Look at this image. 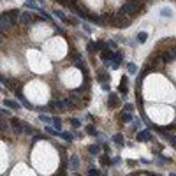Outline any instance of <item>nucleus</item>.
<instances>
[{"label": "nucleus", "mask_w": 176, "mask_h": 176, "mask_svg": "<svg viewBox=\"0 0 176 176\" xmlns=\"http://www.w3.org/2000/svg\"><path fill=\"white\" fill-rule=\"evenodd\" d=\"M136 7H137V2H129V4H123V5L120 7L118 14H120V16L132 14V13H136Z\"/></svg>", "instance_id": "obj_1"}, {"label": "nucleus", "mask_w": 176, "mask_h": 176, "mask_svg": "<svg viewBox=\"0 0 176 176\" xmlns=\"http://www.w3.org/2000/svg\"><path fill=\"white\" fill-rule=\"evenodd\" d=\"M11 27H13V21L9 19L7 13H2V14H0V30H2V32H5V30H9Z\"/></svg>", "instance_id": "obj_2"}, {"label": "nucleus", "mask_w": 176, "mask_h": 176, "mask_svg": "<svg viewBox=\"0 0 176 176\" xmlns=\"http://www.w3.org/2000/svg\"><path fill=\"white\" fill-rule=\"evenodd\" d=\"M157 130H160V132H162V137L167 139L169 144H173V146L176 148V134H171V132H167L165 129H160V127H157Z\"/></svg>", "instance_id": "obj_3"}, {"label": "nucleus", "mask_w": 176, "mask_h": 176, "mask_svg": "<svg viewBox=\"0 0 176 176\" xmlns=\"http://www.w3.org/2000/svg\"><path fill=\"white\" fill-rule=\"evenodd\" d=\"M100 58L104 60V62H111L113 58H115V53H113V51L108 48V44L102 48V51H100Z\"/></svg>", "instance_id": "obj_4"}, {"label": "nucleus", "mask_w": 176, "mask_h": 176, "mask_svg": "<svg viewBox=\"0 0 176 176\" xmlns=\"http://www.w3.org/2000/svg\"><path fill=\"white\" fill-rule=\"evenodd\" d=\"M19 23H23V25H32L34 23V16L30 14V13H19Z\"/></svg>", "instance_id": "obj_5"}, {"label": "nucleus", "mask_w": 176, "mask_h": 176, "mask_svg": "<svg viewBox=\"0 0 176 176\" xmlns=\"http://www.w3.org/2000/svg\"><path fill=\"white\" fill-rule=\"evenodd\" d=\"M14 94H16V99L19 100V102H21V104L27 108V109H34V106L32 104H30V102L25 99V95H23V92H19V90H14Z\"/></svg>", "instance_id": "obj_6"}, {"label": "nucleus", "mask_w": 176, "mask_h": 176, "mask_svg": "<svg viewBox=\"0 0 176 176\" xmlns=\"http://www.w3.org/2000/svg\"><path fill=\"white\" fill-rule=\"evenodd\" d=\"M11 125L16 134H23V122H19L18 118H11Z\"/></svg>", "instance_id": "obj_7"}, {"label": "nucleus", "mask_w": 176, "mask_h": 176, "mask_svg": "<svg viewBox=\"0 0 176 176\" xmlns=\"http://www.w3.org/2000/svg\"><path fill=\"white\" fill-rule=\"evenodd\" d=\"M69 169L70 171H78V167H79V157L78 155H70V159H69Z\"/></svg>", "instance_id": "obj_8"}, {"label": "nucleus", "mask_w": 176, "mask_h": 176, "mask_svg": "<svg viewBox=\"0 0 176 176\" xmlns=\"http://www.w3.org/2000/svg\"><path fill=\"white\" fill-rule=\"evenodd\" d=\"M4 106H7L9 109H13V111H16V109L21 108V106H19V102H18V100H13V99H4Z\"/></svg>", "instance_id": "obj_9"}, {"label": "nucleus", "mask_w": 176, "mask_h": 176, "mask_svg": "<svg viewBox=\"0 0 176 176\" xmlns=\"http://www.w3.org/2000/svg\"><path fill=\"white\" fill-rule=\"evenodd\" d=\"M137 141H141V143H144V141H150L151 139V134H150V130H141L139 134H137V137H136Z\"/></svg>", "instance_id": "obj_10"}, {"label": "nucleus", "mask_w": 176, "mask_h": 176, "mask_svg": "<svg viewBox=\"0 0 176 176\" xmlns=\"http://www.w3.org/2000/svg\"><path fill=\"white\" fill-rule=\"evenodd\" d=\"M55 16H56V18H60L62 21H65V23H72L70 19H69V16H67L64 11H60V9H55Z\"/></svg>", "instance_id": "obj_11"}, {"label": "nucleus", "mask_w": 176, "mask_h": 176, "mask_svg": "<svg viewBox=\"0 0 176 176\" xmlns=\"http://www.w3.org/2000/svg\"><path fill=\"white\" fill-rule=\"evenodd\" d=\"M7 16H9V19L13 21V25H16V23L19 21V13H18V11H9Z\"/></svg>", "instance_id": "obj_12"}, {"label": "nucleus", "mask_w": 176, "mask_h": 176, "mask_svg": "<svg viewBox=\"0 0 176 176\" xmlns=\"http://www.w3.org/2000/svg\"><path fill=\"white\" fill-rule=\"evenodd\" d=\"M108 104H109L111 108H115V106L118 104V97H116V94H109V97H108Z\"/></svg>", "instance_id": "obj_13"}, {"label": "nucleus", "mask_w": 176, "mask_h": 176, "mask_svg": "<svg viewBox=\"0 0 176 176\" xmlns=\"http://www.w3.org/2000/svg\"><path fill=\"white\" fill-rule=\"evenodd\" d=\"M51 125L55 129H58V130H62V120L58 116H51Z\"/></svg>", "instance_id": "obj_14"}, {"label": "nucleus", "mask_w": 176, "mask_h": 176, "mask_svg": "<svg viewBox=\"0 0 176 176\" xmlns=\"http://www.w3.org/2000/svg\"><path fill=\"white\" fill-rule=\"evenodd\" d=\"M113 141H115L116 144H120V146H123V144H125V139H123L122 134H115V136H113Z\"/></svg>", "instance_id": "obj_15"}, {"label": "nucleus", "mask_w": 176, "mask_h": 176, "mask_svg": "<svg viewBox=\"0 0 176 176\" xmlns=\"http://www.w3.org/2000/svg\"><path fill=\"white\" fill-rule=\"evenodd\" d=\"M88 153H90V155H99V153H100V148L97 146V144H90V146H88Z\"/></svg>", "instance_id": "obj_16"}, {"label": "nucleus", "mask_w": 176, "mask_h": 176, "mask_svg": "<svg viewBox=\"0 0 176 176\" xmlns=\"http://www.w3.org/2000/svg\"><path fill=\"white\" fill-rule=\"evenodd\" d=\"M120 92H122V95H127V78H123V79H122Z\"/></svg>", "instance_id": "obj_17"}, {"label": "nucleus", "mask_w": 176, "mask_h": 176, "mask_svg": "<svg viewBox=\"0 0 176 176\" xmlns=\"http://www.w3.org/2000/svg\"><path fill=\"white\" fill-rule=\"evenodd\" d=\"M25 7H28V9H39V5H37V2L35 0H27V4H25Z\"/></svg>", "instance_id": "obj_18"}, {"label": "nucleus", "mask_w": 176, "mask_h": 176, "mask_svg": "<svg viewBox=\"0 0 176 176\" xmlns=\"http://www.w3.org/2000/svg\"><path fill=\"white\" fill-rule=\"evenodd\" d=\"M122 120L125 122V123L132 122V115H130V111H125V113H123V115H122Z\"/></svg>", "instance_id": "obj_19"}, {"label": "nucleus", "mask_w": 176, "mask_h": 176, "mask_svg": "<svg viewBox=\"0 0 176 176\" xmlns=\"http://www.w3.org/2000/svg\"><path fill=\"white\" fill-rule=\"evenodd\" d=\"M127 70L130 72V74H136V72H137V65L136 64H127Z\"/></svg>", "instance_id": "obj_20"}, {"label": "nucleus", "mask_w": 176, "mask_h": 176, "mask_svg": "<svg viewBox=\"0 0 176 176\" xmlns=\"http://www.w3.org/2000/svg\"><path fill=\"white\" fill-rule=\"evenodd\" d=\"M39 120H41V122H44V123H51V116L44 115V113H41V115H39Z\"/></svg>", "instance_id": "obj_21"}, {"label": "nucleus", "mask_w": 176, "mask_h": 176, "mask_svg": "<svg viewBox=\"0 0 176 176\" xmlns=\"http://www.w3.org/2000/svg\"><path fill=\"white\" fill-rule=\"evenodd\" d=\"M146 39H148V34H146V32H139V34H137V41H139V43H144Z\"/></svg>", "instance_id": "obj_22"}, {"label": "nucleus", "mask_w": 176, "mask_h": 176, "mask_svg": "<svg viewBox=\"0 0 176 176\" xmlns=\"http://www.w3.org/2000/svg\"><path fill=\"white\" fill-rule=\"evenodd\" d=\"M70 125L74 127V129H79V127H81V120H78V118H72V120H70Z\"/></svg>", "instance_id": "obj_23"}, {"label": "nucleus", "mask_w": 176, "mask_h": 176, "mask_svg": "<svg viewBox=\"0 0 176 176\" xmlns=\"http://www.w3.org/2000/svg\"><path fill=\"white\" fill-rule=\"evenodd\" d=\"M97 48H99V46H97V43H88V51H92V53H95V51H99Z\"/></svg>", "instance_id": "obj_24"}, {"label": "nucleus", "mask_w": 176, "mask_h": 176, "mask_svg": "<svg viewBox=\"0 0 176 176\" xmlns=\"http://www.w3.org/2000/svg\"><path fill=\"white\" fill-rule=\"evenodd\" d=\"M23 132H27V134H34V129L28 125V123H23Z\"/></svg>", "instance_id": "obj_25"}, {"label": "nucleus", "mask_w": 176, "mask_h": 176, "mask_svg": "<svg viewBox=\"0 0 176 176\" xmlns=\"http://www.w3.org/2000/svg\"><path fill=\"white\" fill-rule=\"evenodd\" d=\"M100 164H102V165H113L109 157H102V159H100Z\"/></svg>", "instance_id": "obj_26"}, {"label": "nucleus", "mask_w": 176, "mask_h": 176, "mask_svg": "<svg viewBox=\"0 0 176 176\" xmlns=\"http://www.w3.org/2000/svg\"><path fill=\"white\" fill-rule=\"evenodd\" d=\"M60 137H64L65 141H69V143H70V141H72V134H69V132H62V136H60Z\"/></svg>", "instance_id": "obj_27"}, {"label": "nucleus", "mask_w": 176, "mask_h": 176, "mask_svg": "<svg viewBox=\"0 0 176 176\" xmlns=\"http://www.w3.org/2000/svg\"><path fill=\"white\" fill-rule=\"evenodd\" d=\"M113 60L122 62V60H123V53H122V51H116V53H115V58H113Z\"/></svg>", "instance_id": "obj_28"}, {"label": "nucleus", "mask_w": 176, "mask_h": 176, "mask_svg": "<svg viewBox=\"0 0 176 176\" xmlns=\"http://www.w3.org/2000/svg\"><path fill=\"white\" fill-rule=\"evenodd\" d=\"M160 60H164V62H171V60H173V53H165Z\"/></svg>", "instance_id": "obj_29"}, {"label": "nucleus", "mask_w": 176, "mask_h": 176, "mask_svg": "<svg viewBox=\"0 0 176 176\" xmlns=\"http://www.w3.org/2000/svg\"><path fill=\"white\" fill-rule=\"evenodd\" d=\"M99 81H100V83L109 81V74H99Z\"/></svg>", "instance_id": "obj_30"}, {"label": "nucleus", "mask_w": 176, "mask_h": 176, "mask_svg": "<svg viewBox=\"0 0 176 176\" xmlns=\"http://www.w3.org/2000/svg\"><path fill=\"white\" fill-rule=\"evenodd\" d=\"M86 130H88V134H90V136H99V134H97V130H95V127H92V125H90Z\"/></svg>", "instance_id": "obj_31"}, {"label": "nucleus", "mask_w": 176, "mask_h": 176, "mask_svg": "<svg viewBox=\"0 0 176 176\" xmlns=\"http://www.w3.org/2000/svg\"><path fill=\"white\" fill-rule=\"evenodd\" d=\"M88 174H90V176H92V174L97 176V174H100V171H99V169H95V167H90V169H88Z\"/></svg>", "instance_id": "obj_32"}, {"label": "nucleus", "mask_w": 176, "mask_h": 176, "mask_svg": "<svg viewBox=\"0 0 176 176\" xmlns=\"http://www.w3.org/2000/svg\"><path fill=\"white\" fill-rule=\"evenodd\" d=\"M0 115H2V116H11V109H0Z\"/></svg>", "instance_id": "obj_33"}, {"label": "nucleus", "mask_w": 176, "mask_h": 176, "mask_svg": "<svg viewBox=\"0 0 176 176\" xmlns=\"http://www.w3.org/2000/svg\"><path fill=\"white\" fill-rule=\"evenodd\" d=\"M160 14H162V16H167V18H169V16H173V13L169 11V9H162V11H160Z\"/></svg>", "instance_id": "obj_34"}, {"label": "nucleus", "mask_w": 176, "mask_h": 176, "mask_svg": "<svg viewBox=\"0 0 176 176\" xmlns=\"http://www.w3.org/2000/svg\"><path fill=\"white\" fill-rule=\"evenodd\" d=\"M111 164H113V165H118V164H122V157H115V159L111 160Z\"/></svg>", "instance_id": "obj_35"}, {"label": "nucleus", "mask_w": 176, "mask_h": 176, "mask_svg": "<svg viewBox=\"0 0 176 176\" xmlns=\"http://www.w3.org/2000/svg\"><path fill=\"white\" fill-rule=\"evenodd\" d=\"M83 28H85V32H88V34L92 32V27H90L88 23H85V21H83Z\"/></svg>", "instance_id": "obj_36"}, {"label": "nucleus", "mask_w": 176, "mask_h": 176, "mask_svg": "<svg viewBox=\"0 0 176 176\" xmlns=\"http://www.w3.org/2000/svg\"><path fill=\"white\" fill-rule=\"evenodd\" d=\"M108 46H111V48H115L116 49V43H115V41H109V43H106Z\"/></svg>", "instance_id": "obj_37"}, {"label": "nucleus", "mask_w": 176, "mask_h": 176, "mask_svg": "<svg viewBox=\"0 0 176 176\" xmlns=\"http://www.w3.org/2000/svg\"><path fill=\"white\" fill-rule=\"evenodd\" d=\"M125 111H134V106L132 104H125Z\"/></svg>", "instance_id": "obj_38"}, {"label": "nucleus", "mask_w": 176, "mask_h": 176, "mask_svg": "<svg viewBox=\"0 0 176 176\" xmlns=\"http://www.w3.org/2000/svg\"><path fill=\"white\" fill-rule=\"evenodd\" d=\"M5 129H7V125H5L2 120H0V130H5Z\"/></svg>", "instance_id": "obj_39"}, {"label": "nucleus", "mask_w": 176, "mask_h": 176, "mask_svg": "<svg viewBox=\"0 0 176 176\" xmlns=\"http://www.w3.org/2000/svg\"><path fill=\"white\" fill-rule=\"evenodd\" d=\"M0 43H2V30H0Z\"/></svg>", "instance_id": "obj_40"}]
</instances>
